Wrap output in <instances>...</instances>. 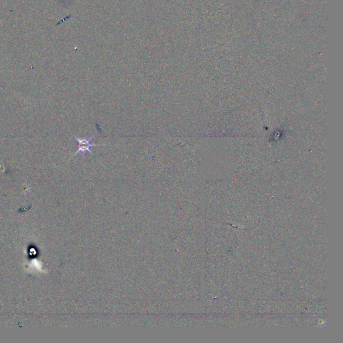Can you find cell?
I'll return each mask as SVG.
<instances>
[{
    "instance_id": "6da1fadb",
    "label": "cell",
    "mask_w": 343,
    "mask_h": 343,
    "mask_svg": "<svg viewBox=\"0 0 343 343\" xmlns=\"http://www.w3.org/2000/svg\"><path fill=\"white\" fill-rule=\"evenodd\" d=\"M96 134H97V132H96L95 134H93L91 137H90L89 138H88V139L79 138L78 137H77L76 135H74V137L75 139H76V140L77 141V143H78V150H77V152L72 155L71 158H72L73 157H74V156H76L77 153H79V152L85 153V152H89L90 154L93 155V153H92L91 150H90V148L93 147V146H111V144H95V143H90V140H91L92 139L95 137Z\"/></svg>"
}]
</instances>
